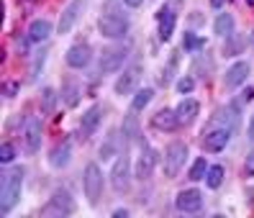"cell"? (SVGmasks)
Returning a JSON list of instances; mask_svg holds the SVG:
<instances>
[{
    "label": "cell",
    "instance_id": "1",
    "mask_svg": "<svg viewBox=\"0 0 254 218\" xmlns=\"http://www.w3.org/2000/svg\"><path fill=\"white\" fill-rule=\"evenodd\" d=\"M21 182H23V167H16L3 174V193H0V208H3V216H8L13 211V206L21 198Z\"/></svg>",
    "mask_w": 254,
    "mask_h": 218
},
{
    "label": "cell",
    "instance_id": "2",
    "mask_svg": "<svg viewBox=\"0 0 254 218\" xmlns=\"http://www.w3.org/2000/svg\"><path fill=\"white\" fill-rule=\"evenodd\" d=\"M188 159V147L183 141H172L167 149H164V157H162V169L167 177H177Z\"/></svg>",
    "mask_w": 254,
    "mask_h": 218
},
{
    "label": "cell",
    "instance_id": "3",
    "mask_svg": "<svg viewBox=\"0 0 254 218\" xmlns=\"http://www.w3.org/2000/svg\"><path fill=\"white\" fill-rule=\"evenodd\" d=\"M74 211V200H72V195L67 193V190H57L52 198H49V203L41 208V218H64V216H69Z\"/></svg>",
    "mask_w": 254,
    "mask_h": 218
},
{
    "label": "cell",
    "instance_id": "4",
    "mask_svg": "<svg viewBox=\"0 0 254 218\" xmlns=\"http://www.w3.org/2000/svg\"><path fill=\"white\" fill-rule=\"evenodd\" d=\"M98 31L106 39H124L128 34V21L126 16H111V13H103L98 21Z\"/></svg>",
    "mask_w": 254,
    "mask_h": 218
},
{
    "label": "cell",
    "instance_id": "5",
    "mask_svg": "<svg viewBox=\"0 0 254 218\" xmlns=\"http://www.w3.org/2000/svg\"><path fill=\"white\" fill-rule=\"evenodd\" d=\"M85 195L90 203H98L100 200V193H103V172L95 162H90L85 167Z\"/></svg>",
    "mask_w": 254,
    "mask_h": 218
},
{
    "label": "cell",
    "instance_id": "6",
    "mask_svg": "<svg viewBox=\"0 0 254 218\" xmlns=\"http://www.w3.org/2000/svg\"><path fill=\"white\" fill-rule=\"evenodd\" d=\"M111 182L118 193H128L131 187V172H128V157L126 152L118 154V162L113 164V172H111Z\"/></svg>",
    "mask_w": 254,
    "mask_h": 218
},
{
    "label": "cell",
    "instance_id": "7",
    "mask_svg": "<svg viewBox=\"0 0 254 218\" xmlns=\"http://www.w3.org/2000/svg\"><path fill=\"white\" fill-rule=\"evenodd\" d=\"M126 56H128L126 47H108V49H103V54H100V72H106V75L118 72V67L126 62Z\"/></svg>",
    "mask_w": 254,
    "mask_h": 218
},
{
    "label": "cell",
    "instance_id": "8",
    "mask_svg": "<svg viewBox=\"0 0 254 218\" xmlns=\"http://www.w3.org/2000/svg\"><path fill=\"white\" fill-rule=\"evenodd\" d=\"M229 139H231V128H229V126L211 128V131H208V134L203 136V149H205V152H213V154H218V152L226 149Z\"/></svg>",
    "mask_w": 254,
    "mask_h": 218
},
{
    "label": "cell",
    "instance_id": "9",
    "mask_svg": "<svg viewBox=\"0 0 254 218\" xmlns=\"http://www.w3.org/2000/svg\"><path fill=\"white\" fill-rule=\"evenodd\" d=\"M139 77H141V67L133 64V67L124 69L121 75H118V80H116V93L118 95H131L139 87Z\"/></svg>",
    "mask_w": 254,
    "mask_h": 218
},
{
    "label": "cell",
    "instance_id": "10",
    "mask_svg": "<svg viewBox=\"0 0 254 218\" xmlns=\"http://www.w3.org/2000/svg\"><path fill=\"white\" fill-rule=\"evenodd\" d=\"M175 23H177V16H175V10L172 5H162L157 10V26H159V39L162 41H170L172 34H175Z\"/></svg>",
    "mask_w": 254,
    "mask_h": 218
},
{
    "label": "cell",
    "instance_id": "11",
    "mask_svg": "<svg viewBox=\"0 0 254 218\" xmlns=\"http://www.w3.org/2000/svg\"><path fill=\"white\" fill-rule=\"evenodd\" d=\"M175 208L183 213H198L203 208V193L200 190H180L175 198Z\"/></svg>",
    "mask_w": 254,
    "mask_h": 218
},
{
    "label": "cell",
    "instance_id": "12",
    "mask_svg": "<svg viewBox=\"0 0 254 218\" xmlns=\"http://www.w3.org/2000/svg\"><path fill=\"white\" fill-rule=\"evenodd\" d=\"M85 3H87V0H72V3L64 8L62 18H59V23H57V34H69V28L77 23V18H80V13H82Z\"/></svg>",
    "mask_w": 254,
    "mask_h": 218
},
{
    "label": "cell",
    "instance_id": "13",
    "mask_svg": "<svg viewBox=\"0 0 254 218\" xmlns=\"http://www.w3.org/2000/svg\"><path fill=\"white\" fill-rule=\"evenodd\" d=\"M23 144L28 154H36L41 147V123L39 118H26V128H23Z\"/></svg>",
    "mask_w": 254,
    "mask_h": 218
},
{
    "label": "cell",
    "instance_id": "14",
    "mask_svg": "<svg viewBox=\"0 0 254 218\" xmlns=\"http://www.w3.org/2000/svg\"><path fill=\"white\" fill-rule=\"evenodd\" d=\"M157 167V152L152 147H144V152L136 159V180H149Z\"/></svg>",
    "mask_w": 254,
    "mask_h": 218
},
{
    "label": "cell",
    "instance_id": "15",
    "mask_svg": "<svg viewBox=\"0 0 254 218\" xmlns=\"http://www.w3.org/2000/svg\"><path fill=\"white\" fill-rule=\"evenodd\" d=\"M90 59H93V49L87 47V44H74L67 52V64L72 69H80L85 64H90Z\"/></svg>",
    "mask_w": 254,
    "mask_h": 218
},
{
    "label": "cell",
    "instance_id": "16",
    "mask_svg": "<svg viewBox=\"0 0 254 218\" xmlns=\"http://www.w3.org/2000/svg\"><path fill=\"white\" fill-rule=\"evenodd\" d=\"M152 123L159 131H175L177 126H180V115H177V110H172V108H162L152 118Z\"/></svg>",
    "mask_w": 254,
    "mask_h": 218
},
{
    "label": "cell",
    "instance_id": "17",
    "mask_svg": "<svg viewBox=\"0 0 254 218\" xmlns=\"http://www.w3.org/2000/svg\"><path fill=\"white\" fill-rule=\"evenodd\" d=\"M249 77V64L247 62H236L229 67L226 77H223V82H226V87H242Z\"/></svg>",
    "mask_w": 254,
    "mask_h": 218
},
{
    "label": "cell",
    "instance_id": "18",
    "mask_svg": "<svg viewBox=\"0 0 254 218\" xmlns=\"http://www.w3.org/2000/svg\"><path fill=\"white\" fill-rule=\"evenodd\" d=\"M49 162H52V167H67L69 162H72V141L67 139V141H62L59 147H54L52 149V157H49Z\"/></svg>",
    "mask_w": 254,
    "mask_h": 218
},
{
    "label": "cell",
    "instance_id": "19",
    "mask_svg": "<svg viewBox=\"0 0 254 218\" xmlns=\"http://www.w3.org/2000/svg\"><path fill=\"white\" fill-rule=\"evenodd\" d=\"M175 110H177V115H180V123H192L195 115L200 113V103L192 100V98H188V100H180V106H177Z\"/></svg>",
    "mask_w": 254,
    "mask_h": 218
},
{
    "label": "cell",
    "instance_id": "20",
    "mask_svg": "<svg viewBox=\"0 0 254 218\" xmlns=\"http://www.w3.org/2000/svg\"><path fill=\"white\" fill-rule=\"evenodd\" d=\"M52 34V23L49 21H34L31 26H28V41L31 44H39V41H47Z\"/></svg>",
    "mask_w": 254,
    "mask_h": 218
},
{
    "label": "cell",
    "instance_id": "21",
    "mask_svg": "<svg viewBox=\"0 0 254 218\" xmlns=\"http://www.w3.org/2000/svg\"><path fill=\"white\" fill-rule=\"evenodd\" d=\"M98 123H100V108L98 106H93L90 110H87L85 115H82V121H80V131L85 136H90L93 131L98 128Z\"/></svg>",
    "mask_w": 254,
    "mask_h": 218
},
{
    "label": "cell",
    "instance_id": "22",
    "mask_svg": "<svg viewBox=\"0 0 254 218\" xmlns=\"http://www.w3.org/2000/svg\"><path fill=\"white\" fill-rule=\"evenodd\" d=\"M244 47H247L244 36L231 34V36H226V44H223V56H236V54H242Z\"/></svg>",
    "mask_w": 254,
    "mask_h": 218
},
{
    "label": "cell",
    "instance_id": "23",
    "mask_svg": "<svg viewBox=\"0 0 254 218\" xmlns=\"http://www.w3.org/2000/svg\"><path fill=\"white\" fill-rule=\"evenodd\" d=\"M213 28H216V34L221 39L231 36L234 34V16H231V13H221V16L216 18V23H213Z\"/></svg>",
    "mask_w": 254,
    "mask_h": 218
},
{
    "label": "cell",
    "instance_id": "24",
    "mask_svg": "<svg viewBox=\"0 0 254 218\" xmlns=\"http://www.w3.org/2000/svg\"><path fill=\"white\" fill-rule=\"evenodd\" d=\"M62 100H64L67 108H74V106H77V100H80V87L74 85L72 80H67L64 87H62Z\"/></svg>",
    "mask_w": 254,
    "mask_h": 218
},
{
    "label": "cell",
    "instance_id": "25",
    "mask_svg": "<svg viewBox=\"0 0 254 218\" xmlns=\"http://www.w3.org/2000/svg\"><path fill=\"white\" fill-rule=\"evenodd\" d=\"M152 98H154V90H149V87H144V90H139L136 95H133V100H131V110L133 113H139V110H144L149 103H152Z\"/></svg>",
    "mask_w": 254,
    "mask_h": 218
},
{
    "label": "cell",
    "instance_id": "26",
    "mask_svg": "<svg viewBox=\"0 0 254 218\" xmlns=\"http://www.w3.org/2000/svg\"><path fill=\"white\" fill-rule=\"evenodd\" d=\"M223 177H226V169H223L221 164H213V167H208V174H205V182L211 190H216V187H221Z\"/></svg>",
    "mask_w": 254,
    "mask_h": 218
},
{
    "label": "cell",
    "instance_id": "27",
    "mask_svg": "<svg viewBox=\"0 0 254 218\" xmlns=\"http://www.w3.org/2000/svg\"><path fill=\"white\" fill-rule=\"evenodd\" d=\"M208 174V162L203 157H198L195 162H192V167H190V174H188V180H192V182H198L200 177H205Z\"/></svg>",
    "mask_w": 254,
    "mask_h": 218
},
{
    "label": "cell",
    "instance_id": "28",
    "mask_svg": "<svg viewBox=\"0 0 254 218\" xmlns=\"http://www.w3.org/2000/svg\"><path fill=\"white\" fill-rule=\"evenodd\" d=\"M116 136H118V131H111V136H108V141L100 147V157L103 159H113V157H118V147H116Z\"/></svg>",
    "mask_w": 254,
    "mask_h": 218
},
{
    "label": "cell",
    "instance_id": "29",
    "mask_svg": "<svg viewBox=\"0 0 254 218\" xmlns=\"http://www.w3.org/2000/svg\"><path fill=\"white\" fill-rule=\"evenodd\" d=\"M54 100H57V93L52 90V87H47V90L41 93V108L47 113H52L54 110Z\"/></svg>",
    "mask_w": 254,
    "mask_h": 218
},
{
    "label": "cell",
    "instance_id": "30",
    "mask_svg": "<svg viewBox=\"0 0 254 218\" xmlns=\"http://www.w3.org/2000/svg\"><path fill=\"white\" fill-rule=\"evenodd\" d=\"M177 62H180V52H175V54H172V59L167 62V67H164V75H162V85H167V82L172 80V72H175Z\"/></svg>",
    "mask_w": 254,
    "mask_h": 218
},
{
    "label": "cell",
    "instance_id": "31",
    "mask_svg": "<svg viewBox=\"0 0 254 218\" xmlns=\"http://www.w3.org/2000/svg\"><path fill=\"white\" fill-rule=\"evenodd\" d=\"M0 159H3V164H10L13 159H16V147L13 144H3V149H0Z\"/></svg>",
    "mask_w": 254,
    "mask_h": 218
},
{
    "label": "cell",
    "instance_id": "32",
    "mask_svg": "<svg viewBox=\"0 0 254 218\" xmlns=\"http://www.w3.org/2000/svg\"><path fill=\"white\" fill-rule=\"evenodd\" d=\"M18 90H21V85L16 80H5L3 82V98H16Z\"/></svg>",
    "mask_w": 254,
    "mask_h": 218
},
{
    "label": "cell",
    "instance_id": "33",
    "mask_svg": "<svg viewBox=\"0 0 254 218\" xmlns=\"http://www.w3.org/2000/svg\"><path fill=\"white\" fill-rule=\"evenodd\" d=\"M192 87H195V82H192L190 77H180V80H177V90H180L183 95H188Z\"/></svg>",
    "mask_w": 254,
    "mask_h": 218
},
{
    "label": "cell",
    "instance_id": "34",
    "mask_svg": "<svg viewBox=\"0 0 254 218\" xmlns=\"http://www.w3.org/2000/svg\"><path fill=\"white\" fill-rule=\"evenodd\" d=\"M185 49H203V39L188 34V36H185Z\"/></svg>",
    "mask_w": 254,
    "mask_h": 218
},
{
    "label": "cell",
    "instance_id": "35",
    "mask_svg": "<svg viewBox=\"0 0 254 218\" xmlns=\"http://www.w3.org/2000/svg\"><path fill=\"white\" fill-rule=\"evenodd\" d=\"M244 174H249V177H254V149L249 152L247 162H244Z\"/></svg>",
    "mask_w": 254,
    "mask_h": 218
},
{
    "label": "cell",
    "instance_id": "36",
    "mask_svg": "<svg viewBox=\"0 0 254 218\" xmlns=\"http://www.w3.org/2000/svg\"><path fill=\"white\" fill-rule=\"evenodd\" d=\"M144 3V0H124V5H128V8H139Z\"/></svg>",
    "mask_w": 254,
    "mask_h": 218
},
{
    "label": "cell",
    "instance_id": "37",
    "mask_svg": "<svg viewBox=\"0 0 254 218\" xmlns=\"http://www.w3.org/2000/svg\"><path fill=\"white\" fill-rule=\"evenodd\" d=\"M128 216V211L126 208H118V211H113V218H126Z\"/></svg>",
    "mask_w": 254,
    "mask_h": 218
},
{
    "label": "cell",
    "instance_id": "38",
    "mask_svg": "<svg viewBox=\"0 0 254 218\" xmlns=\"http://www.w3.org/2000/svg\"><path fill=\"white\" fill-rule=\"evenodd\" d=\"M249 139L254 141V115H252V121H249Z\"/></svg>",
    "mask_w": 254,
    "mask_h": 218
},
{
    "label": "cell",
    "instance_id": "39",
    "mask_svg": "<svg viewBox=\"0 0 254 218\" xmlns=\"http://www.w3.org/2000/svg\"><path fill=\"white\" fill-rule=\"evenodd\" d=\"M223 3H229V0H211V5H213V8H221Z\"/></svg>",
    "mask_w": 254,
    "mask_h": 218
},
{
    "label": "cell",
    "instance_id": "40",
    "mask_svg": "<svg viewBox=\"0 0 254 218\" xmlns=\"http://www.w3.org/2000/svg\"><path fill=\"white\" fill-rule=\"evenodd\" d=\"M247 3H249V5H254V0H247Z\"/></svg>",
    "mask_w": 254,
    "mask_h": 218
},
{
    "label": "cell",
    "instance_id": "41",
    "mask_svg": "<svg viewBox=\"0 0 254 218\" xmlns=\"http://www.w3.org/2000/svg\"><path fill=\"white\" fill-rule=\"evenodd\" d=\"M252 41H254V31H252Z\"/></svg>",
    "mask_w": 254,
    "mask_h": 218
}]
</instances>
